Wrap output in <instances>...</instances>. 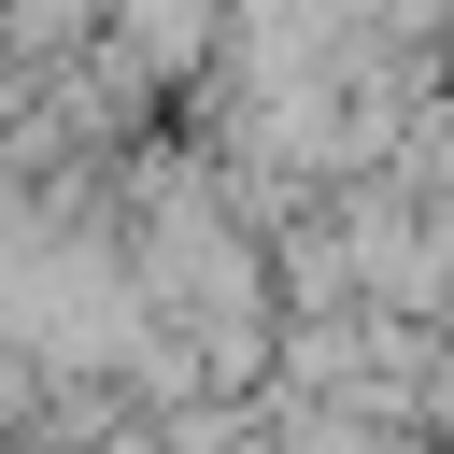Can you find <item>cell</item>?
<instances>
[{
    "mask_svg": "<svg viewBox=\"0 0 454 454\" xmlns=\"http://www.w3.org/2000/svg\"><path fill=\"white\" fill-rule=\"evenodd\" d=\"M85 454H184V440H170V426H156V411H114V426H99V440H85Z\"/></svg>",
    "mask_w": 454,
    "mask_h": 454,
    "instance_id": "6da1fadb",
    "label": "cell"
}]
</instances>
